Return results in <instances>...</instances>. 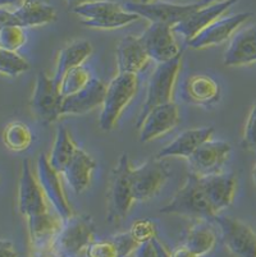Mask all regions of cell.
<instances>
[{
    "label": "cell",
    "mask_w": 256,
    "mask_h": 257,
    "mask_svg": "<svg viewBox=\"0 0 256 257\" xmlns=\"http://www.w3.org/2000/svg\"><path fill=\"white\" fill-rule=\"evenodd\" d=\"M160 212L164 215H178L196 221L203 220L209 223L217 216L204 193L200 177L194 173L187 174L181 188H178L169 204L161 207Z\"/></svg>",
    "instance_id": "obj_1"
},
{
    "label": "cell",
    "mask_w": 256,
    "mask_h": 257,
    "mask_svg": "<svg viewBox=\"0 0 256 257\" xmlns=\"http://www.w3.org/2000/svg\"><path fill=\"white\" fill-rule=\"evenodd\" d=\"M138 90L137 74L118 73L110 81L105 91L99 125L103 131H112L118 123L127 105L132 101Z\"/></svg>",
    "instance_id": "obj_2"
},
{
    "label": "cell",
    "mask_w": 256,
    "mask_h": 257,
    "mask_svg": "<svg viewBox=\"0 0 256 257\" xmlns=\"http://www.w3.org/2000/svg\"><path fill=\"white\" fill-rule=\"evenodd\" d=\"M130 156L124 153L119 158L118 164L113 169L110 183L108 188V215L109 223H121L130 214L135 197H133L132 183H131Z\"/></svg>",
    "instance_id": "obj_3"
},
{
    "label": "cell",
    "mask_w": 256,
    "mask_h": 257,
    "mask_svg": "<svg viewBox=\"0 0 256 257\" xmlns=\"http://www.w3.org/2000/svg\"><path fill=\"white\" fill-rule=\"evenodd\" d=\"M95 235V224L89 215H72L63 221L53 242V253L63 257H76L86 251Z\"/></svg>",
    "instance_id": "obj_4"
},
{
    "label": "cell",
    "mask_w": 256,
    "mask_h": 257,
    "mask_svg": "<svg viewBox=\"0 0 256 257\" xmlns=\"http://www.w3.org/2000/svg\"><path fill=\"white\" fill-rule=\"evenodd\" d=\"M62 104L59 83L45 72H40L30 100L31 113L44 124H51L62 116Z\"/></svg>",
    "instance_id": "obj_5"
},
{
    "label": "cell",
    "mask_w": 256,
    "mask_h": 257,
    "mask_svg": "<svg viewBox=\"0 0 256 257\" xmlns=\"http://www.w3.org/2000/svg\"><path fill=\"white\" fill-rule=\"evenodd\" d=\"M181 65H182V55L156 65L149 79L146 100L140 116L146 114L152 107L173 101V92H175Z\"/></svg>",
    "instance_id": "obj_6"
},
{
    "label": "cell",
    "mask_w": 256,
    "mask_h": 257,
    "mask_svg": "<svg viewBox=\"0 0 256 257\" xmlns=\"http://www.w3.org/2000/svg\"><path fill=\"white\" fill-rule=\"evenodd\" d=\"M213 223L218 225L224 246L234 257H256V233L247 224L219 214Z\"/></svg>",
    "instance_id": "obj_7"
},
{
    "label": "cell",
    "mask_w": 256,
    "mask_h": 257,
    "mask_svg": "<svg viewBox=\"0 0 256 257\" xmlns=\"http://www.w3.org/2000/svg\"><path fill=\"white\" fill-rule=\"evenodd\" d=\"M150 59L160 64L182 55V49L176 39L170 26L164 23H150V26L138 36Z\"/></svg>",
    "instance_id": "obj_8"
},
{
    "label": "cell",
    "mask_w": 256,
    "mask_h": 257,
    "mask_svg": "<svg viewBox=\"0 0 256 257\" xmlns=\"http://www.w3.org/2000/svg\"><path fill=\"white\" fill-rule=\"evenodd\" d=\"M17 206L25 219L31 218L35 215L44 214L49 211V201L34 174L31 163L28 159L22 161L21 175L18 181Z\"/></svg>",
    "instance_id": "obj_9"
},
{
    "label": "cell",
    "mask_w": 256,
    "mask_h": 257,
    "mask_svg": "<svg viewBox=\"0 0 256 257\" xmlns=\"http://www.w3.org/2000/svg\"><path fill=\"white\" fill-rule=\"evenodd\" d=\"M169 172L164 161L158 158H151L144 164L131 170V183L135 201L145 202L154 197L161 189Z\"/></svg>",
    "instance_id": "obj_10"
},
{
    "label": "cell",
    "mask_w": 256,
    "mask_h": 257,
    "mask_svg": "<svg viewBox=\"0 0 256 257\" xmlns=\"http://www.w3.org/2000/svg\"><path fill=\"white\" fill-rule=\"evenodd\" d=\"M126 11L135 13L138 17H142L150 23H164L170 27H175L177 23L183 21L194 11L199 8V4H172L164 2H128L123 6Z\"/></svg>",
    "instance_id": "obj_11"
},
{
    "label": "cell",
    "mask_w": 256,
    "mask_h": 257,
    "mask_svg": "<svg viewBox=\"0 0 256 257\" xmlns=\"http://www.w3.org/2000/svg\"><path fill=\"white\" fill-rule=\"evenodd\" d=\"M59 174L60 173L51 168L48 156L41 154L36 163V178L45 193L46 200L55 210V214L59 216L60 220L65 221L73 215V211L65 196Z\"/></svg>",
    "instance_id": "obj_12"
},
{
    "label": "cell",
    "mask_w": 256,
    "mask_h": 257,
    "mask_svg": "<svg viewBox=\"0 0 256 257\" xmlns=\"http://www.w3.org/2000/svg\"><path fill=\"white\" fill-rule=\"evenodd\" d=\"M180 124V109L173 101L152 107L138 118L140 141L147 144L164 136Z\"/></svg>",
    "instance_id": "obj_13"
},
{
    "label": "cell",
    "mask_w": 256,
    "mask_h": 257,
    "mask_svg": "<svg viewBox=\"0 0 256 257\" xmlns=\"http://www.w3.org/2000/svg\"><path fill=\"white\" fill-rule=\"evenodd\" d=\"M251 16L252 15L250 12L222 16L217 21L210 23L200 34H197L194 39L187 41V46L200 50V49L214 48V46L222 45L225 41L232 39V36L238 31L239 27H242L246 21L250 20Z\"/></svg>",
    "instance_id": "obj_14"
},
{
    "label": "cell",
    "mask_w": 256,
    "mask_h": 257,
    "mask_svg": "<svg viewBox=\"0 0 256 257\" xmlns=\"http://www.w3.org/2000/svg\"><path fill=\"white\" fill-rule=\"evenodd\" d=\"M231 151L229 142L224 140H208L187 159L191 173L199 177L222 173Z\"/></svg>",
    "instance_id": "obj_15"
},
{
    "label": "cell",
    "mask_w": 256,
    "mask_h": 257,
    "mask_svg": "<svg viewBox=\"0 0 256 257\" xmlns=\"http://www.w3.org/2000/svg\"><path fill=\"white\" fill-rule=\"evenodd\" d=\"M236 3L237 0H225L206 7H199L191 15L172 27L173 32L182 36L187 43L197 34H200L204 29H206L210 23L224 16Z\"/></svg>",
    "instance_id": "obj_16"
},
{
    "label": "cell",
    "mask_w": 256,
    "mask_h": 257,
    "mask_svg": "<svg viewBox=\"0 0 256 257\" xmlns=\"http://www.w3.org/2000/svg\"><path fill=\"white\" fill-rule=\"evenodd\" d=\"M200 183L211 209L217 215L233 204L237 191V178L233 173L222 172L200 177Z\"/></svg>",
    "instance_id": "obj_17"
},
{
    "label": "cell",
    "mask_w": 256,
    "mask_h": 257,
    "mask_svg": "<svg viewBox=\"0 0 256 257\" xmlns=\"http://www.w3.org/2000/svg\"><path fill=\"white\" fill-rule=\"evenodd\" d=\"M105 91H107V85L102 79L91 77L88 85L83 88L63 99L62 116L82 115L90 113L98 106H102Z\"/></svg>",
    "instance_id": "obj_18"
},
{
    "label": "cell",
    "mask_w": 256,
    "mask_h": 257,
    "mask_svg": "<svg viewBox=\"0 0 256 257\" xmlns=\"http://www.w3.org/2000/svg\"><path fill=\"white\" fill-rule=\"evenodd\" d=\"M225 67H246L256 63V23L236 32L223 55Z\"/></svg>",
    "instance_id": "obj_19"
},
{
    "label": "cell",
    "mask_w": 256,
    "mask_h": 257,
    "mask_svg": "<svg viewBox=\"0 0 256 257\" xmlns=\"http://www.w3.org/2000/svg\"><path fill=\"white\" fill-rule=\"evenodd\" d=\"M56 11L53 6L39 0H23L13 11H9V25L22 29L40 27L56 21Z\"/></svg>",
    "instance_id": "obj_20"
},
{
    "label": "cell",
    "mask_w": 256,
    "mask_h": 257,
    "mask_svg": "<svg viewBox=\"0 0 256 257\" xmlns=\"http://www.w3.org/2000/svg\"><path fill=\"white\" fill-rule=\"evenodd\" d=\"M214 135V127H199L183 131L170 144L164 146L158 153L156 158H185L189 159L205 141Z\"/></svg>",
    "instance_id": "obj_21"
},
{
    "label": "cell",
    "mask_w": 256,
    "mask_h": 257,
    "mask_svg": "<svg viewBox=\"0 0 256 257\" xmlns=\"http://www.w3.org/2000/svg\"><path fill=\"white\" fill-rule=\"evenodd\" d=\"M182 97L189 104L210 107L220 100V87L210 76L192 74L183 83Z\"/></svg>",
    "instance_id": "obj_22"
},
{
    "label": "cell",
    "mask_w": 256,
    "mask_h": 257,
    "mask_svg": "<svg viewBox=\"0 0 256 257\" xmlns=\"http://www.w3.org/2000/svg\"><path fill=\"white\" fill-rule=\"evenodd\" d=\"M150 60L151 59L137 36L127 35L119 41L117 46L118 73L138 74L146 68Z\"/></svg>",
    "instance_id": "obj_23"
},
{
    "label": "cell",
    "mask_w": 256,
    "mask_h": 257,
    "mask_svg": "<svg viewBox=\"0 0 256 257\" xmlns=\"http://www.w3.org/2000/svg\"><path fill=\"white\" fill-rule=\"evenodd\" d=\"M95 168L96 161L93 156L77 147L73 158L63 170V175L70 189L77 195H81L90 187Z\"/></svg>",
    "instance_id": "obj_24"
},
{
    "label": "cell",
    "mask_w": 256,
    "mask_h": 257,
    "mask_svg": "<svg viewBox=\"0 0 256 257\" xmlns=\"http://www.w3.org/2000/svg\"><path fill=\"white\" fill-rule=\"evenodd\" d=\"M93 54V45L88 40H77L65 45L56 58L55 73L53 78L59 83L64 74L70 69L81 67L84 60H88Z\"/></svg>",
    "instance_id": "obj_25"
},
{
    "label": "cell",
    "mask_w": 256,
    "mask_h": 257,
    "mask_svg": "<svg viewBox=\"0 0 256 257\" xmlns=\"http://www.w3.org/2000/svg\"><path fill=\"white\" fill-rule=\"evenodd\" d=\"M217 242V233L214 232V229L210 228L209 221L197 220V223L190 228L183 246H186L199 257H203L215 248Z\"/></svg>",
    "instance_id": "obj_26"
},
{
    "label": "cell",
    "mask_w": 256,
    "mask_h": 257,
    "mask_svg": "<svg viewBox=\"0 0 256 257\" xmlns=\"http://www.w3.org/2000/svg\"><path fill=\"white\" fill-rule=\"evenodd\" d=\"M76 150L77 146L72 136H70V132L68 131V128L60 125L55 135L50 155L48 156L51 168L58 173H63L70 159L73 158Z\"/></svg>",
    "instance_id": "obj_27"
},
{
    "label": "cell",
    "mask_w": 256,
    "mask_h": 257,
    "mask_svg": "<svg viewBox=\"0 0 256 257\" xmlns=\"http://www.w3.org/2000/svg\"><path fill=\"white\" fill-rule=\"evenodd\" d=\"M34 135L26 123L20 120L9 121L3 131V142L7 149L14 153H22L31 146Z\"/></svg>",
    "instance_id": "obj_28"
},
{
    "label": "cell",
    "mask_w": 256,
    "mask_h": 257,
    "mask_svg": "<svg viewBox=\"0 0 256 257\" xmlns=\"http://www.w3.org/2000/svg\"><path fill=\"white\" fill-rule=\"evenodd\" d=\"M140 20L137 15L131 13V12L126 11L122 8L121 11L113 12L109 15L104 16L102 18H96V20H82V25L89 27V29H96V30H116V29H123L126 26H130L132 23L137 22Z\"/></svg>",
    "instance_id": "obj_29"
},
{
    "label": "cell",
    "mask_w": 256,
    "mask_h": 257,
    "mask_svg": "<svg viewBox=\"0 0 256 257\" xmlns=\"http://www.w3.org/2000/svg\"><path fill=\"white\" fill-rule=\"evenodd\" d=\"M122 8L123 6L112 0H94V2H89V3L81 4L76 8L70 9V12H73L74 15L79 16L83 20H96L113 12L121 11Z\"/></svg>",
    "instance_id": "obj_30"
},
{
    "label": "cell",
    "mask_w": 256,
    "mask_h": 257,
    "mask_svg": "<svg viewBox=\"0 0 256 257\" xmlns=\"http://www.w3.org/2000/svg\"><path fill=\"white\" fill-rule=\"evenodd\" d=\"M30 69V63L17 51L0 48V74L7 77H18Z\"/></svg>",
    "instance_id": "obj_31"
},
{
    "label": "cell",
    "mask_w": 256,
    "mask_h": 257,
    "mask_svg": "<svg viewBox=\"0 0 256 257\" xmlns=\"http://www.w3.org/2000/svg\"><path fill=\"white\" fill-rule=\"evenodd\" d=\"M90 79V73L82 65L68 71L62 78V81L59 82L60 93H62L63 99L67 96H70V95H73L77 91L83 88L84 86L88 85Z\"/></svg>",
    "instance_id": "obj_32"
},
{
    "label": "cell",
    "mask_w": 256,
    "mask_h": 257,
    "mask_svg": "<svg viewBox=\"0 0 256 257\" xmlns=\"http://www.w3.org/2000/svg\"><path fill=\"white\" fill-rule=\"evenodd\" d=\"M27 41L25 29L16 25L0 26V48L6 50L17 51Z\"/></svg>",
    "instance_id": "obj_33"
},
{
    "label": "cell",
    "mask_w": 256,
    "mask_h": 257,
    "mask_svg": "<svg viewBox=\"0 0 256 257\" xmlns=\"http://www.w3.org/2000/svg\"><path fill=\"white\" fill-rule=\"evenodd\" d=\"M128 232L140 244H142V243L151 242L156 238V225L150 219H140L131 225Z\"/></svg>",
    "instance_id": "obj_34"
},
{
    "label": "cell",
    "mask_w": 256,
    "mask_h": 257,
    "mask_svg": "<svg viewBox=\"0 0 256 257\" xmlns=\"http://www.w3.org/2000/svg\"><path fill=\"white\" fill-rule=\"evenodd\" d=\"M86 257H121L113 238L93 240L84 251Z\"/></svg>",
    "instance_id": "obj_35"
},
{
    "label": "cell",
    "mask_w": 256,
    "mask_h": 257,
    "mask_svg": "<svg viewBox=\"0 0 256 257\" xmlns=\"http://www.w3.org/2000/svg\"><path fill=\"white\" fill-rule=\"evenodd\" d=\"M242 146L248 151H256V104L251 107L243 128Z\"/></svg>",
    "instance_id": "obj_36"
},
{
    "label": "cell",
    "mask_w": 256,
    "mask_h": 257,
    "mask_svg": "<svg viewBox=\"0 0 256 257\" xmlns=\"http://www.w3.org/2000/svg\"><path fill=\"white\" fill-rule=\"evenodd\" d=\"M135 253H136V257H159L152 240L151 242H146L140 244L138 248L136 249Z\"/></svg>",
    "instance_id": "obj_37"
},
{
    "label": "cell",
    "mask_w": 256,
    "mask_h": 257,
    "mask_svg": "<svg viewBox=\"0 0 256 257\" xmlns=\"http://www.w3.org/2000/svg\"><path fill=\"white\" fill-rule=\"evenodd\" d=\"M0 257H18L17 248L12 240L0 239Z\"/></svg>",
    "instance_id": "obj_38"
},
{
    "label": "cell",
    "mask_w": 256,
    "mask_h": 257,
    "mask_svg": "<svg viewBox=\"0 0 256 257\" xmlns=\"http://www.w3.org/2000/svg\"><path fill=\"white\" fill-rule=\"evenodd\" d=\"M169 257H199L195 254L194 252L190 251L186 246H180L177 248L173 249L172 252H169Z\"/></svg>",
    "instance_id": "obj_39"
},
{
    "label": "cell",
    "mask_w": 256,
    "mask_h": 257,
    "mask_svg": "<svg viewBox=\"0 0 256 257\" xmlns=\"http://www.w3.org/2000/svg\"><path fill=\"white\" fill-rule=\"evenodd\" d=\"M23 0H0V9H8L9 7H18Z\"/></svg>",
    "instance_id": "obj_40"
},
{
    "label": "cell",
    "mask_w": 256,
    "mask_h": 257,
    "mask_svg": "<svg viewBox=\"0 0 256 257\" xmlns=\"http://www.w3.org/2000/svg\"><path fill=\"white\" fill-rule=\"evenodd\" d=\"M67 2V6L69 9H73L76 7L81 6V4L89 3V2H94V0H65Z\"/></svg>",
    "instance_id": "obj_41"
},
{
    "label": "cell",
    "mask_w": 256,
    "mask_h": 257,
    "mask_svg": "<svg viewBox=\"0 0 256 257\" xmlns=\"http://www.w3.org/2000/svg\"><path fill=\"white\" fill-rule=\"evenodd\" d=\"M220 2H225V0H200L197 4H199V7H206L210 6V4L220 3Z\"/></svg>",
    "instance_id": "obj_42"
},
{
    "label": "cell",
    "mask_w": 256,
    "mask_h": 257,
    "mask_svg": "<svg viewBox=\"0 0 256 257\" xmlns=\"http://www.w3.org/2000/svg\"><path fill=\"white\" fill-rule=\"evenodd\" d=\"M251 178H252L253 184H255V187H256V163H255V165L252 167V170H251Z\"/></svg>",
    "instance_id": "obj_43"
},
{
    "label": "cell",
    "mask_w": 256,
    "mask_h": 257,
    "mask_svg": "<svg viewBox=\"0 0 256 257\" xmlns=\"http://www.w3.org/2000/svg\"><path fill=\"white\" fill-rule=\"evenodd\" d=\"M142 3H151V2H155V0H141Z\"/></svg>",
    "instance_id": "obj_44"
},
{
    "label": "cell",
    "mask_w": 256,
    "mask_h": 257,
    "mask_svg": "<svg viewBox=\"0 0 256 257\" xmlns=\"http://www.w3.org/2000/svg\"><path fill=\"white\" fill-rule=\"evenodd\" d=\"M49 257H63V256H56V254H51V256H49Z\"/></svg>",
    "instance_id": "obj_45"
}]
</instances>
